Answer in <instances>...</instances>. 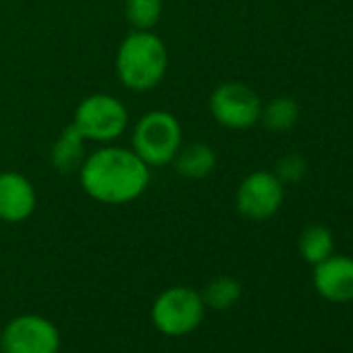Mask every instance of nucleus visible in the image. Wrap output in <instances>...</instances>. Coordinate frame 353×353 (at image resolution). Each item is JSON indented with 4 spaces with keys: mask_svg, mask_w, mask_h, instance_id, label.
Instances as JSON below:
<instances>
[{
    "mask_svg": "<svg viewBox=\"0 0 353 353\" xmlns=\"http://www.w3.org/2000/svg\"><path fill=\"white\" fill-rule=\"evenodd\" d=\"M83 141L85 137L79 133V129L71 123L69 127L63 129L59 139L52 145L50 152V162L59 172H75L83 164Z\"/></svg>",
    "mask_w": 353,
    "mask_h": 353,
    "instance_id": "f8f14e48",
    "label": "nucleus"
},
{
    "mask_svg": "<svg viewBox=\"0 0 353 353\" xmlns=\"http://www.w3.org/2000/svg\"><path fill=\"white\" fill-rule=\"evenodd\" d=\"M202 299L206 307L227 312L241 299V283L233 276H216L204 287Z\"/></svg>",
    "mask_w": 353,
    "mask_h": 353,
    "instance_id": "2eb2a0df",
    "label": "nucleus"
},
{
    "mask_svg": "<svg viewBox=\"0 0 353 353\" xmlns=\"http://www.w3.org/2000/svg\"><path fill=\"white\" fill-rule=\"evenodd\" d=\"M162 13V0H125L127 21L141 32L152 30Z\"/></svg>",
    "mask_w": 353,
    "mask_h": 353,
    "instance_id": "dca6fc26",
    "label": "nucleus"
},
{
    "mask_svg": "<svg viewBox=\"0 0 353 353\" xmlns=\"http://www.w3.org/2000/svg\"><path fill=\"white\" fill-rule=\"evenodd\" d=\"M206 305L202 299V293L176 285L164 289L152 303V322L156 330H160L166 336H185L198 330L204 322Z\"/></svg>",
    "mask_w": 353,
    "mask_h": 353,
    "instance_id": "7ed1b4c3",
    "label": "nucleus"
},
{
    "mask_svg": "<svg viewBox=\"0 0 353 353\" xmlns=\"http://www.w3.org/2000/svg\"><path fill=\"white\" fill-rule=\"evenodd\" d=\"M83 192L102 204L119 206L137 200L150 185V166L127 148L108 145L90 154L79 166Z\"/></svg>",
    "mask_w": 353,
    "mask_h": 353,
    "instance_id": "f257e3e1",
    "label": "nucleus"
},
{
    "mask_svg": "<svg viewBox=\"0 0 353 353\" xmlns=\"http://www.w3.org/2000/svg\"><path fill=\"white\" fill-rule=\"evenodd\" d=\"M3 353H59L61 332L54 322L38 314H21L0 332Z\"/></svg>",
    "mask_w": 353,
    "mask_h": 353,
    "instance_id": "423d86ee",
    "label": "nucleus"
},
{
    "mask_svg": "<svg viewBox=\"0 0 353 353\" xmlns=\"http://www.w3.org/2000/svg\"><path fill=\"white\" fill-rule=\"evenodd\" d=\"M314 287L320 297L332 303L353 301V258L330 254L314 266Z\"/></svg>",
    "mask_w": 353,
    "mask_h": 353,
    "instance_id": "1a4fd4ad",
    "label": "nucleus"
},
{
    "mask_svg": "<svg viewBox=\"0 0 353 353\" xmlns=\"http://www.w3.org/2000/svg\"><path fill=\"white\" fill-rule=\"evenodd\" d=\"M307 172V162L301 154L291 152L285 154L276 160L274 164V176L283 183V185H295L299 183Z\"/></svg>",
    "mask_w": 353,
    "mask_h": 353,
    "instance_id": "f3484780",
    "label": "nucleus"
},
{
    "mask_svg": "<svg viewBox=\"0 0 353 353\" xmlns=\"http://www.w3.org/2000/svg\"><path fill=\"white\" fill-rule=\"evenodd\" d=\"M131 143L133 152L148 166H164L183 145V131L174 114L166 110H152L137 121Z\"/></svg>",
    "mask_w": 353,
    "mask_h": 353,
    "instance_id": "20e7f679",
    "label": "nucleus"
},
{
    "mask_svg": "<svg viewBox=\"0 0 353 353\" xmlns=\"http://www.w3.org/2000/svg\"><path fill=\"white\" fill-rule=\"evenodd\" d=\"M174 160V170L188 179H204L216 166V152L202 141L181 145Z\"/></svg>",
    "mask_w": 353,
    "mask_h": 353,
    "instance_id": "9b49d317",
    "label": "nucleus"
},
{
    "mask_svg": "<svg viewBox=\"0 0 353 353\" xmlns=\"http://www.w3.org/2000/svg\"><path fill=\"white\" fill-rule=\"evenodd\" d=\"M285 200V185L276 179L274 172L256 170L248 174L237 188L235 206L239 214L248 221H268L272 219Z\"/></svg>",
    "mask_w": 353,
    "mask_h": 353,
    "instance_id": "6e6552de",
    "label": "nucleus"
},
{
    "mask_svg": "<svg viewBox=\"0 0 353 353\" xmlns=\"http://www.w3.org/2000/svg\"><path fill=\"white\" fill-rule=\"evenodd\" d=\"M0 353H3V351H0Z\"/></svg>",
    "mask_w": 353,
    "mask_h": 353,
    "instance_id": "a211bd4d",
    "label": "nucleus"
},
{
    "mask_svg": "<svg viewBox=\"0 0 353 353\" xmlns=\"http://www.w3.org/2000/svg\"><path fill=\"white\" fill-rule=\"evenodd\" d=\"M297 248H299L301 258L307 264L316 266L318 262L326 260L332 254L334 237H332L330 229H326L324 225H310L301 231Z\"/></svg>",
    "mask_w": 353,
    "mask_h": 353,
    "instance_id": "ddd939ff",
    "label": "nucleus"
},
{
    "mask_svg": "<svg viewBox=\"0 0 353 353\" xmlns=\"http://www.w3.org/2000/svg\"><path fill=\"white\" fill-rule=\"evenodd\" d=\"M38 204V196L28 176L19 172H0V221L23 223Z\"/></svg>",
    "mask_w": 353,
    "mask_h": 353,
    "instance_id": "9d476101",
    "label": "nucleus"
},
{
    "mask_svg": "<svg viewBox=\"0 0 353 353\" xmlns=\"http://www.w3.org/2000/svg\"><path fill=\"white\" fill-rule=\"evenodd\" d=\"M166 69L168 52L158 36L135 30L121 42L117 52V75L125 88L150 92L162 81Z\"/></svg>",
    "mask_w": 353,
    "mask_h": 353,
    "instance_id": "f03ea898",
    "label": "nucleus"
},
{
    "mask_svg": "<svg viewBox=\"0 0 353 353\" xmlns=\"http://www.w3.org/2000/svg\"><path fill=\"white\" fill-rule=\"evenodd\" d=\"M297 119H299V106L289 96L272 98L266 106H262V112H260L262 125L274 133L291 129L297 123Z\"/></svg>",
    "mask_w": 353,
    "mask_h": 353,
    "instance_id": "4468645a",
    "label": "nucleus"
},
{
    "mask_svg": "<svg viewBox=\"0 0 353 353\" xmlns=\"http://www.w3.org/2000/svg\"><path fill=\"white\" fill-rule=\"evenodd\" d=\"M210 112L227 129H250L260 121V96L241 81L221 83L210 96Z\"/></svg>",
    "mask_w": 353,
    "mask_h": 353,
    "instance_id": "0eeeda50",
    "label": "nucleus"
},
{
    "mask_svg": "<svg viewBox=\"0 0 353 353\" xmlns=\"http://www.w3.org/2000/svg\"><path fill=\"white\" fill-rule=\"evenodd\" d=\"M129 112L125 104L110 94H92L75 108L73 125L85 139L92 141H114L127 129Z\"/></svg>",
    "mask_w": 353,
    "mask_h": 353,
    "instance_id": "39448f33",
    "label": "nucleus"
}]
</instances>
